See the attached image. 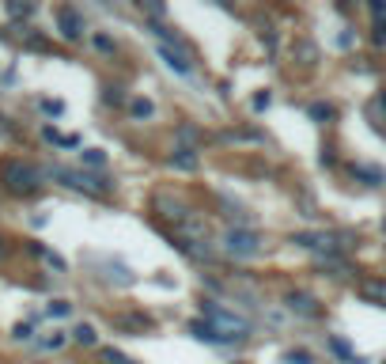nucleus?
Listing matches in <instances>:
<instances>
[{
    "label": "nucleus",
    "mask_w": 386,
    "mask_h": 364,
    "mask_svg": "<svg viewBox=\"0 0 386 364\" xmlns=\"http://www.w3.org/2000/svg\"><path fill=\"white\" fill-rule=\"evenodd\" d=\"M106 103H125V95H121V87H106Z\"/></svg>",
    "instance_id": "nucleus-23"
},
{
    "label": "nucleus",
    "mask_w": 386,
    "mask_h": 364,
    "mask_svg": "<svg viewBox=\"0 0 386 364\" xmlns=\"http://www.w3.org/2000/svg\"><path fill=\"white\" fill-rule=\"evenodd\" d=\"M375 106H379V110H382V118H386V92H382L379 99H375Z\"/></svg>",
    "instance_id": "nucleus-29"
},
{
    "label": "nucleus",
    "mask_w": 386,
    "mask_h": 364,
    "mask_svg": "<svg viewBox=\"0 0 386 364\" xmlns=\"http://www.w3.org/2000/svg\"><path fill=\"white\" fill-rule=\"evenodd\" d=\"M167 163H171L174 171H197V163H201V156H197V148H174Z\"/></svg>",
    "instance_id": "nucleus-8"
},
{
    "label": "nucleus",
    "mask_w": 386,
    "mask_h": 364,
    "mask_svg": "<svg viewBox=\"0 0 386 364\" xmlns=\"http://www.w3.org/2000/svg\"><path fill=\"white\" fill-rule=\"evenodd\" d=\"M69 311H72V304H69V300H53V304H50V315H53V319H64Z\"/></svg>",
    "instance_id": "nucleus-18"
},
{
    "label": "nucleus",
    "mask_w": 386,
    "mask_h": 364,
    "mask_svg": "<svg viewBox=\"0 0 386 364\" xmlns=\"http://www.w3.org/2000/svg\"><path fill=\"white\" fill-rule=\"evenodd\" d=\"M269 103H273V95H269V92H261V95H254V110H266Z\"/></svg>",
    "instance_id": "nucleus-22"
},
{
    "label": "nucleus",
    "mask_w": 386,
    "mask_h": 364,
    "mask_svg": "<svg viewBox=\"0 0 386 364\" xmlns=\"http://www.w3.org/2000/svg\"><path fill=\"white\" fill-rule=\"evenodd\" d=\"M0 258H4V243H0Z\"/></svg>",
    "instance_id": "nucleus-30"
},
{
    "label": "nucleus",
    "mask_w": 386,
    "mask_h": 364,
    "mask_svg": "<svg viewBox=\"0 0 386 364\" xmlns=\"http://www.w3.org/2000/svg\"><path fill=\"white\" fill-rule=\"evenodd\" d=\"M0 175H4V186L12 194H38V186H42V171L23 160H8Z\"/></svg>",
    "instance_id": "nucleus-4"
},
{
    "label": "nucleus",
    "mask_w": 386,
    "mask_h": 364,
    "mask_svg": "<svg viewBox=\"0 0 386 364\" xmlns=\"http://www.w3.org/2000/svg\"><path fill=\"white\" fill-rule=\"evenodd\" d=\"M50 179H57L61 186H69V190H84V194H110L114 190V182L103 179V175H91V171H76V167H50Z\"/></svg>",
    "instance_id": "nucleus-3"
},
{
    "label": "nucleus",
    "mask_w": 386,
    "mask_h": 364,
    "mask_svg": "<svg viewBox=\"0 0 386 364\" xmlns=\"http://www.w3.org/2000/svg\"><path fill=\"white\" fill-rule=\"evenodd\" d=\"M201 315H205V326L212 330L220 341H242L250 334V323L235 311H227V307H220L216 300H205L201 304Z\"/></svg>",
    "instance_id": "nucleus-1"
},
{
    "label": "nucleus",
    "mask_w": 386,
    "mask_h": 364,
    "mask_svg": "<svg viewBox=\"0 0 386 364\" xmlns=\"http://www.w3.org/2000/svg\"><path fill=\"white\" fill-rule=\"evenodd\" d=\"M311 118H314V121H322V118H334V106H326V103H314V106H311Z\"/></svg>",
    "instance_id": "nucleus-20"
},
{
    "label": "nucleus",
    "mask_w": 386,
    "mask_h": 364,
    "mask_svg": "<svg viewBox=\"0 0 386 364\" xmlns=\"http://www.w3.org/2000/svg\"><path fill=\"white\" fill-rule=\"evenodd\" d=\"M371 16H379V19L386 16V4H382V0H371Z\"/></svg>",
    "instance_id": "nucleus-27"
},
{
    "label": "nucleus",
    "mask_w": 386,
    "mask_h": 364,
    "mask_svg": "<svg viewBox=\"0 0 386 364\" xmlns=\"http://www.w3.org/2000/svg\"><path fill=\"white\" fill-rule=\"evenodd\" d=\"M72 341H80V346H95V326H87V323H80V326H76L72 330Z\"/></svg>",
    "instance_id": "nucleus-16"
},
{
    "label": "nucleus",
    "mask_w": 386,
    "mask_h": 364,
    "mask_svg": "<svg viewBox=\"0 0 386 364\" xmlns=\"http://www.w3.org/2000/svg\"><path fill=\"white\" fill-rule=\"evenodd\" d=\"M152 35L159 38V57L167 61V69H174L178 76H190V72H193V53L186 50V42H182L178 35H171V31L159 27V23L152 27Z\"/></svg>",
    "instance_id": "nucleus-2"
},
{
    "label": "nucleus",
    "mask_w": 386,
    "mask_h": 364,
    "mask_svg": "<svg viewBox=\"0 0 386 364\" xmlns=\"http://www.w3.org/2000/svg\"><path fill=\"white\" fill-rule=\"evenodd\" d=\"M129 114L133 118H152L156 114V106H152L148 99H129Z\"/></svg>",
    "instance_id": "nucleus-14"
},
{
    "label": "nucleus",
    "mask_w": 386,
    "mask_h": 364,
    "mask_svg": "<svg viewBox=\"0 0 386 364\" xmlns=\"http://www.w3.org/2000/svg\"><path fill=\"white\" fill-rule=\"evenodd\" d=\"M27 338H30V326L19 323V326H16V341H27Z\"/></svg>",
    "instance_id": "nucleus-26"
},
{
    "label": "nucleus",
    "mask_w": 386,
    "mask_h": 364,
    "mask_svg": "<svg viewBox=\"0 0 386 364\" xmlns=\"http://www.w3.org/2000/svg\"><path fill=\"white\" fill-rule=\"evenodd\" d=\"M352 175H356V179H363L368 186H382V182H386V175H382L379 167H368V163H356V167H352Z\"/></svg>",
    "instance_id": "nucleus-11"
},
{
    "label": "nucleus",
    "mask_w": 386,
    "mask_h": 364,
    "mask_svg": "<svg viewBox=\"0 0 386 364\" xmlns=\"http://www.w3.org/2000/svg\"><path fill=\"white\" fill-rule=\"evenodd\" d=\"M156 209H159L163 216H171L174 224L190 220V205H186V202H178V197H171V194H159V197H156Z\"/></svg>",
    "instance_id": "nucleus-7"
},
{
    "label": "nucleus",
    "mask_w": 386,
    "mask_h": 364,
    "mask_svg": "<svg viewBox=\"0 0 386 364\" xmlns=\"http://www.w3.org/2000/svg\"><path fill=\"white\" fill-rule=\"evenodd\" d=\"M80 160L87 163V167H106V152L103 148H84Z\"/></svg>",
    "instance_id": "nucleus-15"
},
{
    "label": "nucleus",
    "mask_w": 386,
    "mask_h": 364,
    "mask_svg": "<svg viewBox=\"0 0 386 364\" xmlns=\"http://www.w3.org/2000/svg\"><path fill=\"white\" fill-rule=\"evenodd\" d=\"M284 364H314V357L307 349H288L284 353Z\"/></svg>",
    "instance_id": "nucleus-17"
},
{
    "label": "nucleus",
    "mask_w": 386,
    "mask_h": 364,
    "mask_svg": "<svg viewBox=\"0 0 386 364\" xmlns=\"http://www.w3.org/2000/svg\"><path fill=\"white\" fill-rule=\"evenodd\" d=\"M190 334H193L197 341H208V346H224V341H220V338H216L205 323H190Z\"/></svg>",
    "instance_id": "nucleus-13"
},
{
    "label": "nucleus",
    "mask_w": 386,
    "mask_h": 364,
    "mask_svg": "<svg viewBox=\"0 0 386 364\" xmlns=\"http://www.w3.org/2000/svg\"><path fill=\"white\" fill-rule=\"evenodd\" d=\"M329 349H334V353H337V357H345L348 364H363V360L356 357V353H352V346H348V341H345V338H329Z\"/></svg>",
    "instance_id": "nucleus-12"
},
{
    "label": "nucleus",
    "mask_w": 386,
    "mask_h": 364,
    "mask_svg": "<svg viewBox=\"0 0 386 364\" xmlns=\"http://www.w3.org/2000/svg\"><path fill=\"white\" fill-rule=\"evenodd\" d=\"M288 307L292 311H300V315H307V319L318 315V300L314 296H307V292H288Z\"/></svg>",
    "instance_id": "nucleus-10"
},
{
    "label": "nucleus",
    "mask_w": 386,
    "mask_h": 364,
    "mask_svg": "<svg viewBox=\"0 0 386 364\" xmlns=\"http://www.w3.org/2000/svg\"><path fill=\"white\" fill-rule=\"evenodd\" d=\"M64 346V334H57V330H53V338H42V349H61Z\"/></svg>",
    "instance_id": "nucleus-21"
},
{
    "label": "nucleus",
    "mask_w": 386,
    "mask_h": 364,
    "mask_svg": "<svg viewBox=\"0 0 386 364\" xmlns=\"http://www.w3.org/2000/svg\"><path fill=\"white\" fill-rule=\"evenodd\" d=\"M103 360H106V364H133L125 353H118V349H103Z\"/></svg>",
    "instance_id": "nucleus-19"
},
{
    "label": "nucleus",
    "mask_w": 386,
    "mask_h": 364,
    "mask_svg": "<svg viewBox=\"0 0 386 364\" xmlns=\"http://www.w3.org/2000/svg\"><path fill=\"white\" fill-rule=\"evenodd\" d=\"M8 12H12V16H30L35 8H30V4H8Z\"/></svg>",
    "instance_id": "nucleus-24"
},
{
    "label": "nucleus",
    "mask_w": 386,
    "mask_h": 364,
    "mask_svg": "<svg viewBox=\"0 0 386 364\" xmlns=\"http://www.w3.org/2000/svg\"><path fill=\"white\" fill-rule=\"evenodd\" d=\"M224 250L231 258H258L261 255V236L254 228H227L224 231Z\"/></svg>",
    "instance_id": "nucleus-5"
},
{
    "label": "nucleus",
    "mask_w": 386,
    "mask_h": 364,
    "mask_svg": "<svg viewBox=\"0 0 386 364\" xmlns=\"http://www.w3.org/2000/svg\"><path fill=\"white\" fill-rule=\"evenodd\" d=\"M95 46H98V50H103V53H110V50H114V42H110L106 35H95Z\"/></svg>",
    "instance_id": "nucleus-25"
},
{
    "label": "nucleus",
    "mask_w": 386,
    "mask_h": 364,
    "mask_svg": "<svg viewBox=\"0 0 386 364\" xmlns=\"http://www.w3.org/2000/svg\"><path fill=\"white\" fill-rule=\"evenodd\" d=\"M360 296H363L368 304H379V307H386V281H382V277L363 281V285H360Z\"/></svg>",
    "instance_id": "nucleus-9"
},
{
    "label": "nucleus",
    "mask_w": 386,
    "mask_h": 364,
    "mask_svg": "<svg viewBox=\"0 0 386 364\" xmlns=\"http://www.w3.org/2000/svg\"><path fill=\"white\" fill-rule=\"evenodd\" d=\"M382 231H386V220H382Z\"/></svg>",
    "instance_id": "nucleus-31"
},
{
    "label": "nucleus",
    "mask_w": 386,
    "mask_h": 364,
    "mask_svg": "<svg viewBox=\"0 0 386 364\" xmlns=\"http://www.w3.org/2000/svg\"><path fill=\"white\" fill-rule=\"evenodd\" d=\"M42 110H46V114H61L64 106H61V103H42Z\"/></svg>",
    "instance_id": "nucleus-28"
},
{
    "label": "nucleus",
    "mask_w": 386,
    "mask_h": 364,
    "mask_svg": "<svg viewBox=\"0 0 386 364\" xmlns=\"http://www.w3.org/2000/svg\"><path fill=\"white\" fill-rule=\"evenodd\" d=\"M57 27H61V38H69V42H80L84 38V16L76 12V8H57Z\"/></svg>",
    "instance_id": "nucleus-6"
}]
</instances>
